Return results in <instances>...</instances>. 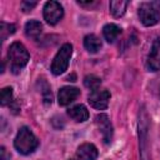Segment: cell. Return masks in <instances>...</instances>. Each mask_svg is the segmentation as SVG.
<instances>
[{"mask_svg":"<svg viewBox=\"0 0 160 160\" xmlns=\"http://www.w3.org/2000/svg\"><path fill=\"white\" fill-rule=\"evenodd\" d=\"M29 58H30V55H29L26 48L21 42L15 41L10 45L9 51H8V59H9V64H10V70L14 74L20 72V70L28 64Z\"/></svg>","mask_w":160,"mask_h":160,"instance_id":"1","label":"cell"},{"mask_svg":"<svg viewBox=\"0 0 160 160\" xmlns=\"http://www.w3.org/2000/svg\"><path fill=\"white\" fill-rule=\"evenodd\" d=\"M14 145L20 154L29 155L39 146V140L28 126H22L14 140Z\"/></svg>","mask_w":160,"mask_h":160,"instance_id":"2","label":"cell"},{"mask_svg":"<svg viewBox=\"0 0 160 160\" xmlns=\"http://www.w3.org/2000/svg\"><path fill=\"white\" fill-rule=\"evenodd\" d=\"M140 21L145 26H152L160 20V1H148L139 6L138 11Z\"/></svg>","mask_w":160,"mask_h":160,"instance_id":"3","label":"cell"},{"mask_svg":"<svg viewBox=\"0 0 160 160\" xmlns=\"http://www.w3.org/2000/svg\"><path fill=\"white\" fill-rule=\"evenodd\" d=\"M71 55H72V45L69 42L64 44L51 62V72L54 75L62 74L69 66V60H70Z\"/></svg>","mask_w":160,"mask_h":160,"instance_id":"4","label":"cell"},{"mask_svg":"<svg viewBox=\"0 0 160 160\" xmlns=\"http://www.w3.org/2000/svg\"><path fill=\"white\" fill-rule=\"evenodd\" d=\"M148 115L142 109L139 116V140H140V155L141 160H150L149 146H148Z\"/></svg>","mask_w":160,"mask_h":160,"instance_id":"5","label":"cell"},{"mask_svg":"<svg viewBox=\"0 0 160 160\" xmlns=\"http://www.w3.org/2000/svg\"><path fill=\"white\" fill-rule=\"evenodd\" d=\"M64 16V8L58 1H48L44 6V19L48 24L55 25Z\"/></svg>","mask_w":160,"mask_h":160,"instance_id":"6","label":"cell"},{"mask_svg":"<svg viewBox=\"0 0 160 160\" xmlns=\"http://www.w3.org/2000/svg\"><path fill=\"white\" fill-rule=\"evenodd\" d=\"M109 100H110V92L106 89H100V88L92 90L88 98L89 104L98 110L106 109L109 105Z\"/></svg>","mask_w":160,"mask_h":160,"instance_id":"7","label":"cell"},{"mask_svg":"<svg viewBox=\"0 0 160 160\" xmlns=\"http://www.w3.org/2000/svg\"><path fill=\"white\" fill-rule=\"evenodd\" d=\"M95 124L102 135L104 142L110 144L111 139H112V125L110 122L109 116L106 114H98L95 116Z\"/></svg>","mask_w":160,"mask_h":160,"instance_id":"8","label":"cell"},{"mask_svg":"<svg viewBox=\"0 0 160 160\" xmlns=\"http://www.w3.org/2000/svg\"><path fill=\"white\" fill-rule=\"evenodd\" d=\"M146 68L150 71L160 70V38H156L151 45L150 52L146 59Z\"/></svg>","mask_w":160,"mask_h":160,"instance_id":"9","label":"cell"},{"mask_svg":"<svg viewBox=\"0 0 160 160\" xmlns=\"http://www.w3.org/2000/svg\"><path fill=\"white\" fill-rule=\"evenodd\" d=\"M98 158V149L94 144L90 142H85L81 144L75 156L71 160H95Z\"/></svg>","mask_w":160,"mask_h":160,"instance_id":"10","label":"cell"},{"mask_svg":"<svg viewBox=\"0 0 160 160\" xmlns=\"http://www.w3.org/2000/svg\"><path fill=\"white\" fill-rule=\"evenodd\" d=\"M79 95H80V90L78 88H74V86H64V88H61L59 90V94H58L59 105L66 106L70 102H72Z\"/></svg>","mask_w":160,"mask_h":160,"instance_id":"11","label":"cell"},{"mask_svg":"<svg viewBox=\"0 0 160 160\" xmlns=\"http://www.w3.org/2000/svg\"><path fill=\"white\" fill-rule=\"evenodd\" d=\"M68 115H69L72 120H75V121H78V122H82V121H85V120L89 119V111H88V109H86L84 105H81V104L70 108V109L68 110Z\"/></svg>","mask_w":160,"mask_h":160,"instance_id":"12","label":"cell"},{"mask_svg":"<svg viewBox=\"0 0 160 160\" xmlns=\"http://www.w3.org/2000/svg\"><path fill=\"white\" fill-rule=\"evenodd\" d=\"M41 31H42V25H41V22L38 21V20H30V21H28L26 25H25V34H26V36L30 38V39L36 40V39L40 36Z\"/></svg>","mask_w":160,"mask_h":160,"instance_id":"13","label":"cell"},{"mask_svg":"<svg viewBox=\"0 0 160 160\" xmlns=\"http://www.w3.org/2000/svg\"><path fill=\"white\" fill-rule=\"evenodd\" d=\"M102 34L108 42H114L118 39V36L121 34V29L115 24H106L102 29Z\"/></svg>","mask_w":160,"mask_h":160,"instance_id":"14","label":"cell"},{"mask_svg":"<svg viewBox=\"0 0 160 160\" xmlns=\"http://www.w3.org/2000/svg\"><path fill=\"white\" fill-rule=\"evenodd\" d=\"M84 46H85V49H86L89 52L95 54V52H98V51L100 50V48H101V41H100V39H99L96 35L90 34V35H86V36L84 38Z\"/></svg>","mask_w":160,"mask_h":160,"instance_id":"15","label":"cell"},{"mask_svg":"<svg viewBox=\"0 0 160 160\" xmlns=\"http://www.w3.org/2000/svg\"><path fill=\"white\" fill-rule=\"evenodd\" d=\"M129 5L128 1H122V0H112L110 1V12L115 16V18H120L125 14L126 6Z\"/></svg>","mask_w":160,"mask_h":160,"instance_id":"16","label":"cell"},{"mask_svg":"<svg viewBox=\"0 0 160 160\" xmlns=\"http://www.w3.org/2000/svg\"><path fill=\"white\" fill-rule=\"evenodd\" d=\"M16 28L14 24H8V22H4L1 21L0 22V38H1V41H4L9 35H12L15 32Z\"/></svg>","mask_w":160,"mask_h":160,"instance_id":"17","label":"cell"},{"mask_svg":"<svg viewBox=\"0 0 160 160\" xmlns=\"http://www.w3.org/2000/svg\"><path fill=\"white\" fill-rule=\"evenodd\" d=\"M101 84V80L100 78L95 76V75H88L84 78V85L88 88V89H91V90H96L99 89Z\"/></svg>","mask_w":160,"mask_h":160,"instance_id":"18","label":"cell"},{"mask_svg":"<svg viewBox=\"0 0 160 160\" xmlns=\"http://www.w3.org/2000/svg\"><path fill=\"white\" fill-rule=\"evenodd\" d=\"M11 100H12V89L9 88V86L8 88H4L1 90V94H0V104L2 106H5V105L10 104Z\"/></svg>","mask_w":160,"mask_h":160,"instance_id":"19","label":"cell"},{"mask_svg":"<svg viewBox=\"0 0 160 160\" xmlns=\"http://www.w3.org/2000/svg\"><path fill=\"white\" fill-rule=\"evenodd\" d=\"M36 6V1H22L21 2V10L24 12H28L30 10H32Z\"/></svg>","mask_w":160,"mask_h":160,"instance_id":"20","label":"cell"},{"mask_svg":"<svg viewBox=\"0 0 160 160\" xmlns=\"http://www.w3.org/2000/svg\"><path fill=\"white\" fill-rule=\"evenodd\" d=\"M1 160H8V156H6V151H5V148H4V146L1 148Z\"/></svg>","mask_w":160,"mask_h":160,"instance_id":"21","label":"cell"}]
</instances>
